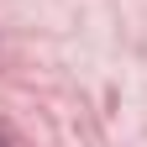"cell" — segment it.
<instances>
[{"label": "cell", "mask_w": 147, "mask_h": 147, "mask_svg": "<svg viewBox=\"0 0 147 147\" xmlns=\"http://www.w3.org/2000/svg\"><path fill=\"white\" fill-rule=\"evenodd\" d=\"M0 147H5V142H0Z\"/></svg>", "instance_id": "1"}]
</instances>
